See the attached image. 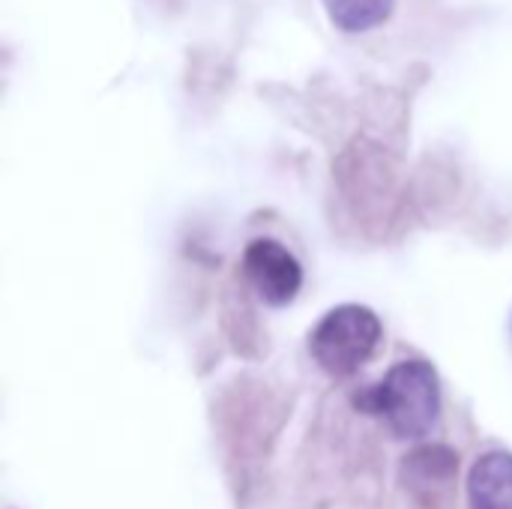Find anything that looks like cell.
Segmentation results:
<instances>
[{
  "mask_svg": "<svg viewBox=\"0 0 512 509\" xmlns=\"http://www.w3.org/2000/svg\"><path fill=\"white\" fill-rule=\"evenodd\" d=\"M243 276L249 288L273 309H282L297 300L303 288L300 261L273 237H258L243 252Z\"/></svg>",
  "mask_w": 512,
  "mask_h": 509,
  "instance_id": "obj_3",
  "label": "cell"
},
{
  "mask_svg": "<svg viewBox=\"0 0 512 509\" xmlns=\"http://www.w3.org/2000/svg\"><path fill=\"white\" fill-rule=\"evenodd\" d=\"M381 336V318L369 306L345 303L318 321V327L309 333V351L327 375L348 378L372 360Z\"/></svg>",
  "mask_w": 512,
  "mask_h": 509,
  "instance_id": "obj_2",
  "label": "cell"
},
{
  "mask_svg": "<svg viewBox=\"0 0 512 509\" xmlns=\"http://www.w3.org/2000/svg\"><path fill=\"white\" fill-rule=\"evenodd\" d=\"M468 507L512 509V453H483L468 474Z\"/></svg>",
  "mask_w": 512,
  "mask_h": 509,
  "instance_id": "obj_5",
  "label": "cell"
},
{
  "mask_svg": "<svg viewBox=\"0 0 512 509\" xmlns=\"http://www.w3.org/2000/svg\"><path fill=\"white\" fill-rule=\"evenodd\" d=\"M459 474V456L450 447H420L405 456L402 483L405 492L423 509L447 507L453 501Z\"/></svg>",
  "mask_w": 512,
  "mask_h": 509,
  "instance_id": "obj_4",
  "label": "cell"
},
{
  "mask_svg": "<svg viewBox=\"0 0 512 509\" xmlns=\"http://www.w3.org/2000/svg\"><path fill=\"white\" fill-rule=\"evenodd\" d=\"M396 0H324L327 15L336 27L348 33H366L384 24L393 12Z\"/></svg>",
  "mask_w": 512,
  "mask_h": 509,
  "instance_id": "obj_6",
  "label": "cell"
},
{
  "mask_svg": "<svg viewBox=\"0 0 512 509\" xmlns=\"http://www.w3.org/2000/svg\"><path fill=\"white\" fill-rule=\"evenodd\" d=\"M357 405L378 414L396 438L417 441L441 417V381L432 363L402 360L375 387L357 396Z\"/></svg>",
  "mask_w": 512,
  "mask_h": 509,
  "instance_id": "obj_1",
  "label": "cell"
}]
</instances>
